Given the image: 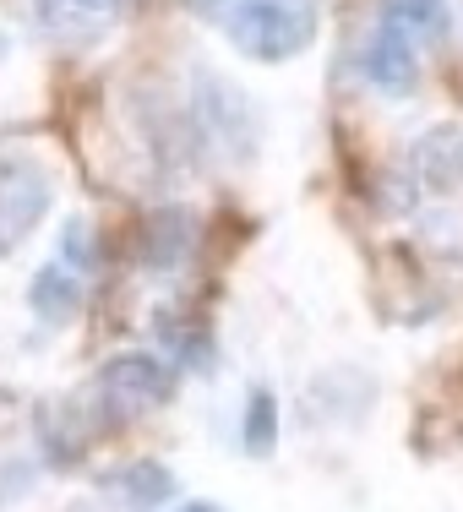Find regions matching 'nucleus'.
<instances>
[{"label": "nucleus", "mask_w": 463, "mask_h": 512, "mask_svg": "<svg viewBox=\"0 0 463 512\" xmlns=\"http://www.w3.org/2000/svg\"><path fill=\"white\" fill-rule=\"evenodd\" d=\"M109 485H115V491L126 496V507H137V512L164 507L169 496H175V474H169L164 463H153V458H137V463H126V469H115Z\"/></svg>", "instance_id": "nucleus-9"}, {"label": "nucleus", "mask_w": 463, "mask_h": 512, "mask_svg": "<svg viewBox=\"0 0 463 512\" xmlns=\"http://www.w3.org/2000/svg\"><path fill=\"white\" fill-rule=\"evenodd\" d=\"M175 512H224L218 502H186V507H175Z\"/></svg>", "instance_id": "nucleus-14"}, {"label": "nucleus", "mask_w": 463, "mask_h": 512, "mask_svg": "<svg viewBox=\"0 0 463 512\" xmlns=\"http://www.w3.org/2000/svg\"><path fill=\"white\" fill-rule=\"evenodd\" d=\"M55 262H66L77 278L99 273V235H93L88 218H66V224H60V256Z\"/></svg>", "instance_id": "nucleus-12"}, {"label": "nucleus", "mask_w": 463, "mask_h": 512, "mask_svg": "<svg viewBox=\"0 0 463 512\" xmlns=\"http://www.w3.org/2000/svg\"><path fill=\"white\" fill-rule=\"evenodd\" d=\"M360 71H365V82H371L376 93L404 99V93L420 88V44L404 39L398 28H387V22H376V33L360 50Z\"/></svg>", "instance_id": "nucleus-4"}, {"label": "nucleus", "mask_w": 463, "mask_h": 512, "mask_svg": "<svg viewBox=\"0 0 463 512\" xmlns=\"http://www.w3.org/2000/svg\"><path fill=\"white\" fill-rule=\"evenodd\" d=\"M158 338H164L169 355L186 365V371H207V365H213V338H207V327L186 322L180 311H164V316H158Z\"/></svg>", "instance_id": "nucleus-11"}, {"label": "nucleus", "mask_w": 463, "mask_h": 512, "mask_svg": "<svg viewBox=\"0 0 463 512\" xmlns=\"http://www.w3.org/2000/svg\"><path fill=\"white\" fill-rule=\"evenodd\" d=\"M28 306H33L39 322H50V327L71 322L77 306H82V278L71 273L66 262H44L39 273H33V284H28Z\"/></svg>", "instance_id": "nucleus-6"}, {"label": "nucleus", "mask_w": 463, "mask_h": 512, "mask_svg": "<svg viewBox=\"0 0 463 512\" xmlns=\"http://www.w3.org/2000/svg\"><path fill=\"white\" fill-rule=\"evenodd\" d=\"M0 55H6V33H0Z\"/></svg>", "instance_id": "nucleus-16"}, {"label": "nucleus", "mask_w": 463, "mask_h": 512, "mask_svg": "<svg viewBox=\"0 0 463 512\" xmlns=\"http://www.w3.org/2000/svg\"><path fill=\"white\" fill-rule=\"evenodd\" d=\"M120 17V0H39V22L66 39H93Z\"/></svg>", "instance_id": "nucleus-7"}, {"label": "nucleus", "mask_w": 463, "mask_h": 512, "mask_svg": "<svg viewBox=\"0 0 463 512\" xmlns=\"http://www.w3.org/2000/svg\"><path fill=\"white\" fill-rule=\"evenodd\" d=\"M382 22L414 44H442L447 33V0H382Z\"/></svg>", "instance_id": "nucleus-10"}, {"label": "nucleus", "mask_w": 463, "mask_h": 512, "mask_svg": "<svg viewBox=\"0 0 463 512\" xmlns=\"http://www.w3.org/2000/svg\"><path fill=\"white\" fill-rule=\"evenodd\" d=\"M278 447V398L267 393V387H257L246 404V453L251 458H267Z\"/></svg>", "instance_id": "nucleus-13"}, {"label": "nucleus", "mask_w": 463, "mask_h": 512, "mask_svg": "<svg viewBox=\"0 0 463 512\" xmlns=\"http://www.w3.org/2000/svg\"><path fill=\"white\" fill-rule=\"evenodd\" d=\"M175 382H169L164 360L153 355H115L99 371V404L109 409V420H137L158 404H169Z\"/></svg>", "instance_id": "nucleus-2"}, {"label": "nucleus", "mask_w": 463, "mask_h": 512, "mask_svg": "<svg viewBox=\"0 0 463 512\" xmlns=\"http://www.w3.org/2000/svg\"><path fill=\"white\" fill-rule=\"evenodd\" d=\"M50 207V180L33 164H6L0 169V251L22 246L33 235V224Z\"/></svg>", "instance_id": "nucleus-5"}, {"label": "nucleus", "mask_w": 463, "mask_h": 512, "mask_svg": "<svg viewBox=\"0 0 463 512\" xmlns=\"http://www.w3.org/2000/svg\"><path fill=\"white\" fill-rule=\"evenodd\" d=\"M197 120H202L207 137L224 142L235 158H246L251 142H257L246 93H240L235 82H224V77H197Z\"/></svg>", "instance_id": "nucleus-3"}, {"label": "nucleus", "mask_w": 463, "mask_h": 512, "mask_svg": "<svg viewBox=\"0 0 463 512\" xmlns=\"http://www.w3.org/2000/svg\"><path fill=\"white\" fill-rule=\"evenodd\" d=\"M316 0H235L224 11V33L246 60L278 66V60H295L311 50L316 39Z\"/></svg>", "instance_id": "nucleus-1"}, {"label": "nucleus", "mask_w": 463, "mask_h": 512, "mask_svg": "<svg viewBox=\"0 0 463 512\" xmlns=\"http://www.w3.org/2000/svg\"><path fill=\"white\" fill-rule=\"evenodd\" d=\"M191 246H197V229H191L186 213H153L148 218V240H142L148 267H158V273H175V267L191 256Z\"/></svg>", "instance_id": "nucleus-8"}, {"label": "nucleus", "mask_w": 463, "mask_h": 512, "mask_svg": "<svg viewBox=\"0 0 463 512\" xmlns=\"http://www.w3.org/2000/svg\"><path fill=\"white\" fill-rule=\"evenodd\" d=\"M186 6H191V11H218L224 0H186Z\"/></svg>", "instance_id": "nucleus-15"}]
</instances>
